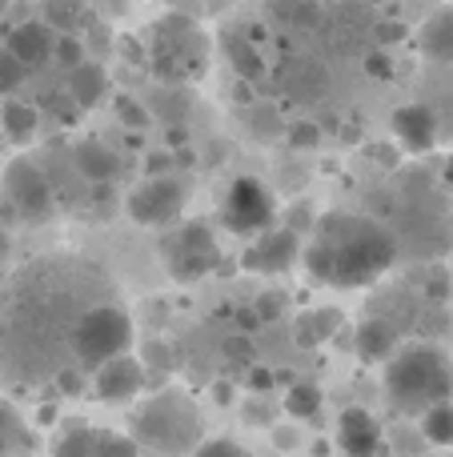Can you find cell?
I'll use <instances>...</instances> for the list:
<instances>
[{
	"label": "cell",
	"mask_w": 453,
	"mask_h": 457,
	"mask_svg": "<svg viewBox=\"0 0 453 457\" xmlns=\"http://www.w3.org/2000/svg\"><path fill=\"white\" fill-rule=\"evenodd\" d=\"M305 269L329 289H366L382 281L398 261V237L385 221L369 213H325L301 249Z\"/></svg>",
	"instance_id": "2"
},
{
	"label": "cell",
	"mask_w": 453,
	"mask_h": 457,
	"mask_svg": "<svg viewBox=\"0 0 453 457\" xmlns=\"http://www.w3.org/2000/svg\"><path fill=\"white\" fill-rule=\"evenodd\" d=\"M221 221L237 237H257L277 221V201L257 177H237L221 201Z\"/></svg>",
	"instance_id": "9"
},
{
	"label": "cell",
	"mask_w": 453,
	"mask_h": 457,
	"mask_svg": "<svg viewBox=\"0 0 453 457\" xmlns=\"http://www.w3.org/2000/svg\"><path fill=\"white\" fill-rule=\"evenodd\" d=\"M285 88H289V96H297V101H313V96L325 88V72L309 61H297L293 69L285 72Z\"/></svg>",
	"instance_id": "25"
},
{
	"label": "cell",
	"mask_w": 453,
	"mask_h": 457,
	"mask_svg": "<svg viewBox=\"0 0 453 457\" xmlns=\"http://www.w3.org/2000/svg\"><path fill=\"white\" fill-rule=\"evenodd\" d=\"M37 125H40V117L32 104L4 101V109H0V129H4V137L12 145H29L32 137H37Z\"/></svg>",
	"instance_id": "21"
},
{
	"label": "cell",
	"mask_w": 453,
	"mask_h": 457,
	"mask_svg": "<svg viewBox=\"0 0 453 457\" xmlns=\"http://www.w3.org/2000/svg\"><path fill=\"white\" fill-rule=\"evenodd\" d=\"M417 48H422L430 61L453 64V4L441 8V12H433L430 21L422 24V32H417Z\"/></svg>",
	"instance_id": "20"
},
{
	"label": "cell",
	"mask_w": 453,
	"mask_h": 457,
	"mask_svg": "<svg viewBox=\"0 0 453 457\" xmlns=\"http://www.w3.org/2000/svg\"><path fill=\"white\" fill-rule=\"evenodd\" d=\"M390 129H393V137H398V145L406 153H430L433 145H438V117H433L430 104L414 101V104L393 109Z\"/></svg>",
	"instance_id": "15"
},
{
	"label": "cell",
	"mask_w": 453,
	"mask_h": 457,
	"mask_svg": "<svg viewBox=\"0 0 453 457\" xmlns=\"http://www.w3.org/2000/svg\"><path fill=\"white\" fill-rule=\"evenodd\" d=\"M128 437L152 457H193V450L205 442V418L189 394L165 389L133 413Z\"/></svg>",
	"instance_id": "4"
},
{
	"label": "cell",
	"mask_w": 453,
	"mask_h": 457,
	"mask_svg": "<svg viewBox=\"0 0 453 457\" xmlns=\"http://www.w3.org/2000/svg\"><path fill=\"white\" fill-rule=\"evenodd\" d=\"M24 77H29V72H24V64L16 61V56L8 53L4 45H0V96L16 93V88L24 85Z\"/></svg>",
	"instance_id": "29"
},
{
	"label": "cell",
	"mask_w": 453,
	"mask_h": 457,
	"mask_svg": "<svg viewBox=\"0 0 453 457\" xmlns=\"http://www.w3.org/2000/svg\"><path fill=\"white\" fill-rule=\"evenodd\" d=\"M133 349V317L125 313L117 297H104L96 305H88L77 317L69 337V361L80 370H96L109 357H120Z\"/></svg>",
	"instance_id": "5"
},
{
	"label": "cell",
	"mask_w": 453,
	"mask_h": 457,
	"mask_svg": "<svg viewBox=\"0 0 453 457\" xmlns=\"http://www.w3.org/2000/svg\"><path fill=\"white\" fill-rule=\"evenodd\" d=\"M301 257V233L297 228H261L257 237H249L245 253H241V265L257 277H277L289 273Z\"/></svg>",
	"instance_id": "12"
},
{
	"label": "cell",
	"mask_w": 453,
	"mask_h": 457,
	"mask_svg": "<svg viewBox=\"0 0 453 457\" xmlns=\"http://www.w3.org/2000/svg\"><path fill=\"white\" fill-rule=\"evenodd\" d=\"M112 297V281L85 257H37L0 293V370L21 381H53L69 365V337L88 305Z\"/></svg>",
	"instance_id": "1"
},
{
	"label": "cell",
	"mask_w": 453,
	"mask_h": 457,
	"mask_svg": "<svg viewBox=\"0 0 453 457\" xmlns=\"http://www.w3.org/2000/svg\"><path fill=\"white\" fill-rule=\"evenodd\" d=\"M53 386L61 389V394L77 397V394H85V389H88V378H85V370H80V365L69 361V365H61V370L53 373Z\"/></svg>",
	"instance_id": "30"
},
{
	"label": "cell",
	"mask_w": 453,
	"mask_h": 457,
	"mask_svg": "<svg viewBox=\"0 0 453 457\" xmlns=\"http://www.w3.org/2000/svg\"><path fill=\"white\" fill-rule=\"evenodd\" d=\"M249 381H253V389H261V386H269V373H265V370H253V378H249Z\"/></svg>",
	"instance_id": "36"
},
{
	"label": "cell",
	"mask_w": 453,
	"mask_h": 457,
	"mask_svg": "<svg viewBox=\"0 0 453 457\" xmlns=\"http://www.w3.org/2000/svg\"><path fill=\"white\" fill-rule=\"evenodd\" d=\"M0 217L8 221H32L45 225L56 217V193L53 181L45 177V169L29 157H12L0 173Z\"/></svg>",
	"instance_id": "8"
},
{
	"label": "cell",
	"mask_w": 453,
	"mask_h": 457,
	"mask_svg": "<svg viewBox=\"0 0 453 457\" xmlns=\"http://www.w3.org/2000/svg\"><path fill=\"white\" fill-rule=\"evenodd\" d=\"M117 112H120V120H125L128 129H149V112H144V104H136V101H128V96H120V101H117Z\"/></svg>",
	"instance_id": "33"
},
{
	"label": "cell",
	"mask_w": 453,
	"mask_h": 457,
	"mask_svg": "<svg viewBox=\"0 0 453 457\" xmlns=\"http://www.w3.org/2000/svg\"><path fill=\"white\" fill-rule=\"evenodd\" d=\"M185 185L177 181V177L161 173V177H149V181H141L133 193L125 197V213L133 217L136 225H149V228H165L173 225L177 217L185 213Z\"/></svg>",
	"instance_id": "10"
},
{
	"label": "cell",
	"mask_w": 453,
	"mask_h": 457,
	"mask_svg": "<svg viewBox=\"0 0 453 457\" xmlns=\"http://www.w3.org/2000/svg\"><path fill=\"white\" fill-rule=\"evenodd\" d=\"M193 457H253L245 450V445L229 442V437H213V442H201L197 450H193Z\"/></svg>",
	"instance_id": "31"
},
{
	"label": "cell",
	"mask_w": 453,
	"mask_h": 457,
	"mask_svg": "<svg viewBox=\"0 0 453 457\" xmlns=\"http://www.w3.org/2000/svg\"><path fill=\"white\" fill-rule=\"evenodd\" d=\"M80 12H85V0H45V16L40 21L48 29H72L80 21Z\"/></svg>",
	"instance_id": "27"
},
{
	"label": "cell",
	"mask_w": 453,
	"mask_h": 457,
	"mask_svg": "<svg viewBox=\"0 0 453 457\" xmlns=\"http://www.w3.org/2000/svg\"><path fill=\"white\" fill-rule=\"evenodd\" d=\"M72 165L93 185H109V181H117V173H120V157L104 141H77L72 145Z\"/></svg>",
	"instance_id": "18"
},
{
	"label": "cell",
	"mask_w": 453,
	"mask_h": 457,
	"mask_svg": "<svg viewBox=\"0 0 453 457\" xmlns=\"http://www.w3.org/2000/svg\"><path fill=\"white\" fill-rule=\"evenodd\" d=\"M205 56H209V48H205L197 21L173 12L157 24V32H152V69H157L161 80L185 85V80L201 77L205 72Z\"/></svg>",
	"instance_id": "7"
},
{
	"label": "cell",
	"mask_w": 453,
	"mask_h": 457,
	"mask_svg": "<svg viewBox=\"0 0 453 457\" xmlns=\"http://www.w3.org/2000/svg\"><path fill=\"white\" fill-rule=\"evenodd\" d=\"M53 61L61 64L64 72H69V69H77L80 61H88V56H85V40H80V37H72V32H64V37H56Z\"/></svg>",
	"instance_id": "28"
},
{
	"label": "cell",
	"mask_w": 453,
	"mask_h": 457,
	"mask_svg": "<svg viewBox=\"0 0 453 457\" xmlns=\"http://www.w3.org/2000/svg\"><path fill=\"white\" fill-rule=\"evenodd\" d=\"M366 72H369V77H390V72H393L390 56H385V53H369V61H366Z\"/></svg>",
	"instance_id": "34"
},
{
	"label": "cell",
	"mask_w": 453,
	"mask_h": 457,
	"mask_svg": "<svg viewBox=\"0 0 453 457\" xmlns=\"http://www.w3.org/2000/svg\"><path fill=\"white\" fill-rule=\"evenodd\" d=\"M353 345H358L361 361L382 365L385 357L398 349V329H393L390 321H382V317H369V321L358 325V337H353Z\"/></svg>",
	"instance_id": "19"
},
{
	"label": "cell",
	"mask_w": 453,
	"mask_h": 457,
	"mask_svg": "<svg viewBox=\"0 0 453 457\" xmlns=\"http://www.w3.org/2000/svg\"><path fill=\"white\" fill-rule=\"evenodd\" d=\"M29 450V429H24L21 413L0 397V457H16Z\"/></svg>",
	"instance_id": "24"
},
{
	"label": "cell",
	"mask_w": 453,
	"mask_h": 457,
	"mask_svg": "<svg viewBox=\"0 0 453 457\" xmlns=\"http://www.w3.org/2000/svg\"><path fill=\"white\" fill-rule=\"evenodd\" d=\"M446 185H453V157L446 161Z\"/></svg>",
	"instance_id": "37"
},
{
	"label": "cell",
	"mask_w": 453,
	"mask_h": 457,
	"mask_svg": "<svg viewBox=\"0 0 453 457\" xmlns=\"http://www.w3.org/2000/svg\"><path fill=\"white\" fill-rule=\"evenodd\" d=\"M417 421H422V437L430 445H441V450H449V445H453V402L430 405V410H425Z\"/></svg>",
	"instance_id": "22"
},
{
	"label": "cell",
	"mask_w": 453,
	"mask_h": 457,
	"mask_svg": "<svg viewBox=\"0 0 453 457\" xmlns=\"http://www.w3.org/2000/svg\"><path fill=\"white\" fill-rule=\"evenodd\" d=\"M53 457H152L128 434L104 426H88V421H69V426L56 434Z\"/></svg>",
	"instance_id": "11"
},
{
	"label": "cell",
	"mask_w": 453,
	"mask_h": 457,
	"mask_svg": "<svg viewBox=\"0 0 453 457\" xmlns=\"http://www.w3.org/2000/svg\"><path fill=\"white\" fill-rule=\"evenodd\" d=\"M225 53H229V64L237 69V77H245V80H253L257 72L265 69V61H261V53H257V45H249V40H241V37H229Z\"/></svg>",
	"instance_id": "26"
},
{
	"label": "cell",
	"mask_w": 453,
	"mask_h": 457,
	"mask_svg": "<svg viewBox=\"0 0 453 457\" xmlns=\"http://www.w3.org/2000/svg\"><path fill=\"white\" fill-rule=\"evenodd\" d=\"M382 421L366 410V405H350L337 418V445H342L345 457H377L382 453Z\"/></svg>",
	"instance_id": "14"
},
{
	"label": "cell",
	"mask_w": 453,
	"mask_h": 457,
	"mask_svg": "<svg viewBox=\"0 0 453 457\" xmlns=\"http://www.w3.org/2000/svg\"><path fill=\"white\" fill-rule=\"evenodd\" d=\"M8 249H12V241H8V228H4V225H0V261H4V257H8Z\"/></svg>",
	"instance_id": "35"
},
{
	"label": "cell",
	"mask_w": 453,
	"mask_h": 457,
	"mask_svg": "<svg viewBox=\"0 0 453 457\" xmlns=\"http://www.w3.org/2000/svg\"><path fill=\"white\" fill-rule=\"evenodd\" d=\"M4 48L24 64V72H37L45 64H53V48H56V32L45 21H24L8 32Z\"/></svg>",
	"instance_id": "16"
},
{
	"label": "cell",
	"mask_w": 453,
	"mask_h": 457,
	"mask_svg": "<svg viewBox=\"0 0 453 457\" xmlns=\"http://www.w3.org/2000/svg\"><path fill=\"white\" fill-rule=\"evenodd\" d=\"M285 137L293 149H313V145L321 141V129L313 125V120H293V125L285 129Z\"/></svg>",
	"instance_id": "32"
},
{
	"label": "cell",
	"mask_w": 453,
	"mask_h": 457,
	"mask_svg": "<svg viewBox=\"0 0 453 457\" xmlns=\"http://www.w3.org/2000/svg\"><path fill=\"white\" fill-rule=\"evenodd\" d=\"M385 397L398 413L422 418L430 405L453 402V357L433 341H409L385 357Z\"/></svg>",
	"instance_id": "3"
},
{
	"label": "cell",
	"mask_w": 453,
	"mask_h": 457,
	"mask_svg": "<svg viewBox=\"0 0 453 457\" xmlns=\"http://www.w3.org/2000/svg\"><path fill=\"white\" fill-rule=\"evenodd\" d=\"M64 88H69V101L77 104V109H96V104L109 101L112 77H109V69H104V64L80 61L77 69L64 72Z\"/></svg>",
	"instance_id": "17"
},
{
	"label": "cell",
	"mask_w": 453,
	"mask_h": 457,
	"mask_svg": "<svg viewBox=\"0 0 453 457\" xmlns=\"http://www.w3.org/2000/svg\"><path fill=\"white\" fill-rule=\"evenodd\" d=\"M144 389V361L133 353H120L101 361L93 373H88V394L104 405H125L136 402Z\"/></svg>",
	"instance_id": "13"
},
{
	"label": "cell",
	"mask_w": 453,
	"mask_h": 457,
	"mask_svg": "<svg viewBox=\"0 0 453 457\" xmlns=\"http://www.w3.org/2000/svg\"><path fill=\"white\" fill-rule=\"evenodd\" d=\"M321 402H325L321 386H313V381H297V386H289V394H285V413L293 421H309V418L321 413Z\"/></svg>",
	"instance_id": "23"
},
{
	"label": "cell",
	"mask_w": 453,
	"mask_h": 457,
	"mask_svg": "<svg viewBox=\"0 0 453 457\" xmlns=\"http://www.w3.org/2000/svg\"><path fill=\"white\" fill-rule=\"evenodd\" d=\"M157 253H161V265L169 269V277L181 285L205 281L209 273L221 269V241H217L213 228L205 221L165 225V237H161Z\"/></svg>",
	"instance_id": "6"
}]
</instances>
